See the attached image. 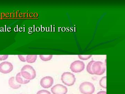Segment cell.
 Returning a JSON list of instances; mask_svg holds the SVG:
<instances>
[{"mask_svg": "<svg viewBox=\"0 0 125 94\" xmlns=\"http://www.w3.org/2000/svg\"><path fill=\"white\" fill-rule=\"evenodd\" d=\"M36 94H51V92L46 90H40L39 91H38Z\"/></svg>", "mask_w": 125, "mask_h": 94, "instance_id": "cell-15", "label": "cell"}, {"mask_svg": "<svg viewBox=\"0 0 125 94\" xmlns=\"http://www.w3.org/2000/svg\"><path fill=\"white\" fill-rule=\"evenodd\" d=\"M61 80L62 83L68 86L73 85L76 81V78L74 75L70 72H65L62 74Z\"/></svg>", "mask_w": 125, "mask_h": 94, "instance_id": "cell-3", "label": "cell"}, {"mask_svg": "<svg viewBox=\"0 0 125 94\" xmlns=\"http://www.w3.org/2000/svg\"><path fill=\"white\" fill-rule=\"evenodd\" d=\"M40 59L43 61H47L51 60L53 56L52 55H40L39 56Z\"/></svg>", "mask_w": 125, "mask_h": 94, "instance_id": "cell-13", "label": "cell"}, {"mask_svg": "<svg viewBox=\"0 0 125 94\" xmlns=\"http://www.w3.org/2000/svg\"><path fill=\"white\" fill-rule=\"evenodd\" d=\"M106 76L104 77L101 78V80L99 81V84L101 87L103 88L106 89Z\"/></svg>", "mask_w": 125, "mask_h": 94, "instance_id": "cell-12", "label": "cell"}, {"mask_svg": "<svg viewBox=\"0 0 125 94\" xmlns=\"http://www.w3.org/2000/svg\"><path fill=\"white\" fill-rule=\"evenodd\" d=\"M16 80L20 84H25L29 83L30 81L26 80L21 75V72L17 74L15 77Z\"/></svg>", "mask_w": 125, "mask_h": 94, "instance_id": "cell-10", "label": "cell"}, {"mask_svg": "<svg viewBox=\"0 0 125 94\" xmlns=\"http://www.w3.org/2000/svg\"><path fill=\"white\" fill-rule=\"evenodd\" d=\"M5 16L7 18H9V16H10V14L9 13H7L5 14Z\"/></svg>", "mask_w": 125, "mask_h": 94, "instance_id": "cell-25", "label": "cell"}, {"mask_svg": "<svg viewBox=\"0 0 125 94\" xmlns=\"http://www.w3.org/2000/svg\"><path fill=\"white\" fill-rule=\"evenodd\" d=\"M23 16V14L22 13H20L19 14V17L20 18H22Z\"/></svg>", "mask_w": 125, "mask_h": 94, "instance_id": "cell-24", "label": "cell"}, {"mask_svg": "<svg viewBox=\"0 0 125 94\" xmlns=\"http://www.w3.org/2000/svg\"><path fill=\"white\" fill-rule=\"evenodd\" d=\"M71 70L75 73L80 72L83 71L85 68V64L82 61L76 60L72 62L71 65Z\"/></svg>", "mask_w": 125, "mask_h": 94, "instance_id": "cell-5", "label": "cell"}, {"mask_svg": "<svg viewBox=\"0 0 125 94\" xmlns=\"http://www.w3.org/2000/svg\"><path fill=\"white\" fill-rule=\"evenodd\" d=\"M20 72L24 78L28 80L34 79L36 76V70L30 65H25L22 68Z\"/></svg>", "mask_w": 125, "mask_h": 94, "instance_id": "cell-2", "label": "cell"}, {"mask_svg": "<svg viewBox=\"0 0 125 94\" xmlns=\"http://www.w3.org/2000/svg\"><path fill=\"white\" fill-rule=\"evenodd\" d=\"M8 55H0V61L4 60L8 58Z\"/></svg>", "mask_w": 125, "mask_h": 94, "instance_id": "cell-17", "label": "cell"}, {"mask_svg": "<svg viewBox=\"0 0 125 94\" xmlns=\"http://www.w3.org/2000/svg\"></svg>", "mask_w": 125, "mask_h": 94, "instance_id": "cell-26", "label": "cell"}, {"mask_svg": "<svg viewBox=\"0 0 125 94\" xmlns=\"http://www.w3.org/2000/svg\"><path fill=\"white\" fill-rule=\"evenodd\" d=\"M87 70L92 75H101L105 72L106 67L104 63L102 62L92 60L88 63Z\"/></svg>", "mask_w": 125, "mask_h": 94, "instance_id": "cell-1", "label": "cell"}, {"mask_svg": "<svg viewBox=\"0 0 125 94\" xmlns=\"http://www.w3.org/2000/svg\"><path fill=\"white\" fill-rule=\"evenodd\" d=\"M37 56L36 55H29L26 56V61L29 63H33L36 62Z\"/></svg>", "mask_w": 125, "mask_h": 94, "instance_id": "cell-11", "label": "cell"}, {"mask_svg": "<svg viewBox=\"0 0 125 94\" xmlns=\"http://www.w3.org/2000/svg\"><path fill=\"white\" fill-rule=\"evenodd\" d=\"M38 13H35L33 14V17L34 18H37L38 17Z\"/></svg>", "mask_w": 125, "mask_h": 94, "instance_id": "cell-21", "label": "cell"}, {"mask_svg": "<svg viewBox=\"0 0 125 94\" xmlns=\"http://www.w3.org/2000/svg\"><path fill=\"white\" fill-rule=\"evenodd\" d=\"M28 14L27 13H25L23 14V17L24 18H28Z\"/></svg>", "mask_w": 125, "mask_h": 94, "instance_id": "cell-19", "label": "cell"}, {"mask_svg": "<svg viewBox=\"0 0 125 94\" xmlns=\"http://www.w3.org/2000/svg\"><path fill=\"white\" fill-rule=\"evenodd\" d=\"M13 69V66L11 63L8 61L3 62L0 63V72L6 74L11 72Z\"/></svg>", "mask_w": 125, "mask_h": 94, "instance_id": "cell-6", "label": "cell"}, {"mask_svg": "<svg viewBox=\"0 0 125 94\" xmlns=\"http://www.w3.org/2000/svg\"><path fill=\"white\" fill-rule=\"evenodd\" d=\"M29 17H30V18H32L33 16V13H30L29 14Z\"/></svg>", "mask_w": 125, "mask_h": 94, "instance_id": "cell-23", "label": "cell"}, {"mask_svg": "<svg viewBox=\"0 0 125 94\" xmlns=\"http://www.w3.org/2000/svg\"><path fill=\"white\" fill-rule=\"evenodd\" d=\"M26 56H23V55H18V57H19V59L21 61L24 62L26 61Z\"/></svg>", "mask_w": 125, "mask_h": 94, "instance_id": "cell-16", "label": "cell"}, {"mask_svg": "<svg viewBox=\"0 0 125 94\" xmlns=\"http://www.w3.org/2000/svg\"><path fill=\"white\" fill-rule=\"evenodd\" d=\"M10 17L11 18H14L15 17V14L13 13H11L10 14Z\"/></svg>", "mask_w": 125, "mask_h": 94, "instance_id": "cell-22", "label": "cell"}, {"mask_svg": "<svg viewBox=\"0 0 125 94\" xmlns=\"http://www.w3.org/2000/svg\"><path fill=\"white\" fill-rule=\"evenodd\" d=\"M51 91L53 94H66L68 90L66 86L61 84H57L52 87Z\"/></svg>", "mask_w": 125, "mask_h": 94, "instance_id": "cell-7", "label": "cell"}, {"mask_svg": "<svg viewBox=\"0 0 125 94\" xmlns=\"http://www.w3.org/2000/svg\"><path fill=\"white\" fill-rule=\"evenodd\" d=\"M92 55H79L78 56L79 58L80 59L82 60H87L89 59L91 57H92Z\"/></svg>", "mask_w": 125, "mask_h": 94, "instance_id": "cell-14", "label": "cell"}, {"mask_svg": "<svg viewBox=\"0 0 125 94\" xmlns=\"http://www.w3.org/2000/svg\"><path fill=\"white\" fill-rule=\"evenodd\" d=\"M97 94H107V92L105 91H101L98 92Z\"/></svg>", "mask_w": 125, "mask_h": 94, "instance_id": "cell-18", "label": "cell"}, {"mask_svg": "<svg viewBox=\"0 0 125 94\" xmlns=\"http://www.w3.org/2000/svg\"><path fill=\"white\" fill-rule=\"evenodd\" d=\"M79 90L82 94H93L95 91V87L93 83L85 82L81 84Z\"/></svg>", "mask_w": 125, "mask_h": 94, "instance_id": "cell-4", "label": "cell"}, {"mask_svg": "<svg viewBox=\"0 0 125 94\" xmlns=\"http://www.w3.org/2000/svg\"><path fill=\"white\" fill-rule=\"evenodd\" d=\"M54 83L53 78L51 76H46L41 79L40 85L43 88L48 89L51 87Z\"/></svg>", "mask_w": 125, "mask_h": 94, "instance_id": "cell-8", "label": "cell"}, {"mask_svg": "<svg viewBox=\"0 0 125 94\" xmlns=\"http://www.w3.org/2000/svg\"><path fill=\"white\" fill-rule=\"evenodd\" d=\"M9 84L10 87L14 89H17L21 86V85L18 83L14 77H12L9 79Z\"/></svg>", "mask_w": 125, "mask_h": 94, "instance_id": "cell-9", "label": "cell"}, {"mask_svg": "<svg viewBox=\"0 0 125 94\" xmlns=\"http://www.w3.org/2000/svg\"><path fill=\"white\" fill-rule=\"evenodd\" d=\"M0 15L1 18H4L5 16V14L4 13H1Z\"/></svg>", "mask_w": 125, "mask_h": 94, "instance_id": "cell-20", "label": "cell"}]
</instances>
